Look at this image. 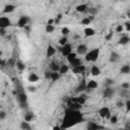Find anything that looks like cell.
<instances>
[{"label":"cell","instance_id":"obj_1","mask_svg":"<svg viewBox=\"0 0 130 130\" xmlns=\"http://www.w3.org/2000/svg\"><path fill=\"white\" fill-rule=\"evenodd\" d=\"M81 119H82V115L79 113L78 110L69 109L64 117L63 125H61L60 127L61 128H69V127L75 125L76 123H78Z\"/></svg>","mask_w":130,"mask_h":130},{"label":"cell","instance_id":"obj_2","mask_svg":"<svg viewBox=\"0 0 130 130\" xmlns=\"http://www.w3.org/2000/svg\"><path fill=\"white\" fill-rule=\"evenodd\" d=\"M100 56V49L99 48H94L90 51H88L85 54V61L87 62H95L98 60Z\"/></svg>","mask_w":130,"mask_h":130},{"label":"cell","instance_id":"obj_3","mask_svg":"<svg viewBox=\"0 0 130 130\" xmlns=\"http://www.w3.org/2000/svg\"><path fill=\"white\" fill-rule=\"evenodd\" d=\"M99 116L103 119H110V117L112 115H111V111L108 107H102L99 110Z\"/></svg>","mask_w":130,"mask_h":130},{"label":"cell","instance_id":"obj_4","mask_svg":"<svg viewBox=\"0 0 130 130\" xmlns=\"http://www.w3.org/2000/svg\"><path fill=\"white\" fill-rule=\"evenodd\" d=\"M58 50L61 52L62 56L66 57L67 55H69V54L72 52V45L68 43V44H66L65 46H61V48H59Z\"/></svg>","mask_w":130,"mask_h":130},{"label":"cell","instance_id":"obj_5","mask_svg":"<svg viewBox=\"0 0 130 130\" xmlns=\"http://www.w3.org/2000/svg\"><path fill=\"white\" fill-rule=\"evenodd\" d=\"M29 17L26 16V15H22L18 18V21H17V26L18 27H25L26 24L29 22Z\"/></svg>","mask_w":130,"mask_h":130},{"label":"cell","instance_id":"obj_6","mask_svg":"<svg viewBox=\"0 0 130 130\" xmlns=\"http://www.w3.org/2000/svg\"><path fill=\"white\" fill-rule=\"evenodd\" d=\"M10 25H11V21L8 17H6V16H1L0 17V27L7 28Z\"/></svg>","mask_w":130,"mask_h":130},{"label":"cell","instance_id":"obj_7","mask_svg":"<svg viewBox=\"0 0 130 130\" xmlns=\"http://www.w3.org/2000/svg\"><path fill=\"white\" fill-rule=\"evenodd\" d=\"M88 52L87 50V46L85 44H79L76 48V53L79 55H85Z\"/></svg>","mask_w":130,"mask_h":130},{"label":"cell","instance_id":"obj_8","mask_svg":"<svg viewBox=\"0 0 130 130\" xmlns=\"http://www.w3.org/2000/svg\"><path fill=\"white\" fill-rule=\"evenodd\" d=\"M98 86H99V83L95 80L90 79L86 82V89L85 90H92V89H95Z\"/></svg>","mask_w":130,"mask_h":130},{"label":"cell","instance_id":"obj_9","mask_svg":"<svg viewBox=\"0 0 130 130\" xmlns=\"http://www.w3.org/2000/svg\"><path fill=\"white\" fill-rule=\"evenodd\" d=\"M56 54V48L52 45H49L47 47V50H46V56L49 58V57H52Z\"/></svg>","mask_w":130,"mask_h":130},{"label":"cell","instance_id":"obj_10","mask_svg":"<svg viewBox=\"0 0 130 130\" xmlns=\"http://www.w3.org/2000/svg\"><path fill=\"white\" fill-rule=\"evenodd\" d=\"M86 100H87V95H86L84 92H80V93H79V95L76 98V101H77V103H79L81 106L85 104Z\"/></svg>","mask_w":130,"mask_h":130},{"label":"cell","instance_id":"obj_11","mask_svg":"<svg viewBox=\"0 0 130 130\" xmlns=\"http://www.w3.org/2000/svg\"><path fill=\"white\" fill-rule=\"evenodd\" d=\"M85 69H86L85 65L81 64V65H79V66H77V67L72 68V71H73V73H75V74H81V73H83V72L85 71Z\"/></svg>","mask_w":130,"mask_h":130},{"label":"cell","instance_id":"obj_12","mask_svg":"<svg viewBox=\"0 0 130 130\" xmlns=\"http://www.w3.org/2000/svg\"><path fill=\"white\" fill-rule=\"evenodd\" d=\"M119 59H120V56H119L118 53H116V52H112V53L110 54L109 61H110L111 63H116V62L119 61Z\"/></svg>","mask_w":130,"mask_h":130},{"label":"cell","instance_id":"obj_13","mask_svg":"<svg viewBox=\"0 0 130 130\" xmlns=\"http://www.w3.org/2000/svg\"><path fill=\"white\" fill-rule=\"evenodd\" d=\"M90 74L92 76H99L101 74V69L96 65H92L90 67Z\"/></svg>","mask_w":130,"mask_h":130},{"label":"cell","instance_id":"obj_14","mask_svg":"<svg viewBox=\"0 0 130 130\" xmlns=\"http://www.w3.org/2000/svg\"><path fill=\"white\" fill-rule=\"evenodd\" d=\"M15 8H16L15 5H13V4H7V5H5V7L3 9V12L4 13H10V12H13L15 10Z\"/></svg>","mask_w":130,"mask_h":130},{"label":"cell","instance_id":"obj_15","mask_svg":"<svg viewBox=\"0 0 130 130\" xmlns=\"http://www.w3.org/2000/svg\"><path fill=\"white\" fill-rule=\"evenodd\" d=\"M86 128H87V129H89V130H95V129H103L104 127H103V126H100V125H99V124H96V123L89 122V123L87 124Z\"/></svg>","mask_w":130,"mask_h":130},{"label":"cell","instance_id":"obj_16","mask_svg":"<svg viewBox=\"0 0 130 130\" xmlns=\"http://www.w3.org/2000/svg\"><path fill=\"white\" fill-rule=\"evenodd\" d=\"M94 34H95V30L92 28V27H85L84 28V36L85 37H92V36H94Z\"/></svg>","mask_w":130,"mask_h":130},{"label":"cell","instance_id":"obj_17","mask_svg":"<svg viewBox=\"0 0 130 130\" xmlns=\"http://www.w3.org/2000/svg\"><path fill=\"white\" fill-rule=\"evenodd\" d=\"M27 80L30 82V83H35L37 81H39V76L36 74V73H29L28 77H27Z\"/></svg>","mask_w":130,"mask_h":130},{"label":"cell","instance_id":"obj_18","mask_svg":"<svg viewBox=\"0 0 130 130\" xmlns=\"http://www.w3.org/2000/svg\"><path fill=\"white\" fill-rule=\"evenodd\" d=\"M113 94H114V89H113L111 86H107V88H106L105 91H104L105 98H111Z\"/></svg>","mask_w":130,"mask_h":130},{"label":"cell","instance_id":"obj_19","mask_svg":"<svg viewBox=\"0 0 130 130\" xmlns=\"http://www.w3.org/2000/svg\"><path fill=\"white\" fill-rule=\"evenodd\" d=\"M68 71H69V66H68V65H66V64H62V65H60V68H59V73H60L61 75L66 74Z\"/></svg>","mask_w":130,"mask_h":130},{"label":"cell","instance_id":"obj_20","mask_svg":"<svg viewBox=\"0 0 130 130\" xmlns=\"http://www.w3.org/2000/svg\"><path fill=\"white\" fill-rule=\"evenodd\" d=\"M130 42V38L128 36H122L120 39H119V44L120 45H127L128 43Z\"/></svg>","mask_w":130,"mask_h":130},{"label":"cell","instance_id":"obj_21","mask_svg":"<svg viewBox=\"0 0 130 130\" xmlns=\"http://www.w3.org/2000/svg\"><path fill=\"white\" fill-rule=\"evenodd\" d=\"M76 58H77V53H76V52H71L69 55L66 56V59H67V61H68L69 64H70L73 60H75Z\"/></svg>","mask_w":130,"mask_h":130},{"label":"cell","instance_id":"obj_22","mask_svg":"<svg viewBox=\"0 0 130 130\" xmlns=\"http://www.w3.org/2000/svg\"><path fill=\"white\" fill-rule=\"evenodd\" d=\"M61 74L59 73V71H51V80L52 81H57L60 78Z\"/></svg>","mask_w":130,"mask_h":130},{"label":"cell","instance_id":"obj_23","mask_svg":"<svg viewBox=\"0 0 130 130\" xmlns=\"http://www.w3.org/2000/svg\"><path fill=\"white\" fill-rule=\"evenodd\" d=\"M120 73H122V74H128V73H130V65H128V64L123 65L120 68Z\"/></svg>","mask_w":130,"mask_h":130},{"label":"cell","instance_id":"obj_24","mask_svg":"<svg viewBox=\"0 0 130 130\" xmlns=\"http://www.w3.org/2000/svg\"><path fill=\"white\" fill-rule=\"evenodd\" d=\"M75 10L77 12H85L87 10V4H79L76 6Z\"/></svg>","mask_w":130,"mask_h":130},{"label":"cell","instance_id":"obj_25","mask_svg":"<svg viewBox=\"0 0 130 130\" xmlns=\"http://www.w3.org/2000/svg\"><path fill=\"white\" fill-rule=\"evenodd\" d=\"M15 66H16V68L19 70V71H23L24 69H25V65H24V63L22 62V61H16L15 62Z\"/></svg>","mask_w":130,"mask_h":130},{"label":"cell","instance_id":"obj_26","mask_svg":"<svg viewBox=\"0 0 130 130\" xmlns=\"http://www.w3.org/2000/svg\"><path fill=\"white\" fill-rule=\"evenodd\" d=\"M58 43H59L60 46H65L66 44H68V38H67L66 36H62V37L59 39Z\"/></svg>","mask_w":130,"mask_h":130},{"label":"cell","instance_id":"obj_27","mask_svg":"<svg viewBox=\"0 0 130 130\" xmlns=\"http://www.w3.org/2000/svg\"><path fill=\"white\" fill-rule=\"evenodd\" d=\"M81 64H82V62H81V59H80V58H76L75 60H73V61L70 63V65H71L72 68L77 67V66H79V65H81Z\"/></svg>","mask_w":130,"mask_h":130},{"label":"cell","instance_id":"obj_28","mask_svg":"<svg viewBox=\"0 0 130 130\" xmlns=\"http://www.w3.org/2000/svg\"><path fill=\"white\" fill-rule=\"evenodd\" d=\"M20 128L21 129H23V130H29V129H31V126L28 124V122L27 121H23V122H21L20 123Z\"/></svg>","mask_w":130,"mask_h":130},{"label":"cell","instance_id":"obj_29","mask_svg":"<svg viewBox=\"0 0 130 130\" xmlns=\"http://www.w3.org/2000/svg\"><path fill=\"white\" fill-rule=\"evenodd\" d=\"M85 89H86V83H84V82H81V83L76 87V91H77V92H83Z\"/></svg>","mask_w":130,"mask_h":130},{"label":"cell","instance_id":"obj_30","mask_svg":"<svg viewBox=\"0 0 130 130\" xmlns=\"http://www.w3.org/2000/svg\"><path fill=\"white\" fill-rule=\"evenodd\" d=\"M45 29H46V32L52 34V32L55 30V26H54V24H46Z\"/></svg>","mask_w":130,"mask_h":130},{"label":"cell","instance_id":"obj_31","mask_svg":"<svg viewBox=\"0 0 130 130\" xmlns=\"http://www.w3.org/2000/svg\"><path fill=\"white\" fill-rule=\"evenodd\" d=\"M91 21H92V18H91V17H84V18L81 19V24H83V25H88V24H90Z\"/></svg>","mask_w":130,"mask_h":130},{"label":"cell","instance_id":"obj_32","mask_svg":"<svg viewBox=\"0 0 130 130\" xmlns=\"http://www.w3.org/2000/svg\"><path fill=\"white\" fill-rule=\"evenodd\" d=\"M32 119H34V114H32V113H26V114L24 115V120H25V121L30 122Z\"/></svg>","mask_w":130,"mask_h":130},{"label":"cell","instance_id":"obj_33","mask_svg":"<svg viewBox=\"0 0 130 130\" xmlns=\"http://www.w3.org/2000/svg\"><path fill=\"white\" fill-rule=\"evenodd\" d=\"M61 34H62V36H68L69 34H70V29L68 28V27H66V26H64V27H62V29H61Z\"/></svg>","mask_w":130,"mask_h":130},{"label":"cell","instance_id":"obj_34","mask_svg":"<svg viewBox=\"0 0 130 130\" xmlns=\"http://www.w3.org/2000/svg\"><path fill=\"white\" fill-rule=\"evenodd\" d=\"M51 68H52V71H59V68H60V65L58 63H51Z\"/></svg>","mask_w":130,"mask_h":130},{"label":"cell","instance_id":"obj_35","mask_svg":"<svg viewBox=\"0 0 130 130\" xmlns=\"http://www.w3.org/2000/svg\"><path fill=\"white\" fill-rule=\"evenodd\" d=\"M110 122L112 123V124H116V123H118V117L116 116V115H112L111 117H110Z\"/></svg>","mask_w":130,"mask_h":130},{"label":"cell","instance_id":"obj_36","mask_svg":"<svg viewBox=\"0 0 130 130\" xmlns=\"http://www.w3.org/2000/svg\"><path fill=\"white\" fill-rule=\"evenodd\" d=\"M123 30H124V25L123 24H118L116 26V31L117 32H122Z\"/></svg>","mask_w":130,"mask_h":130},{"label":"cell","instance_id":"obj_37","mask_svg":"<svg viewBox=\"0 0 130 130\" xmlns=\"http://www.w3.org/2000/svg\"><path fill=\"white\" fill-rule=\"evenodd\" d=\"M116 107H117L118 109H121V108L125 107V103H124V102H122V101H118V102L116 103Z\"/></svg>","mask_w":130,"mask_h":130},{"label":"cell","instance_id":"obj_38","mask_svg":"<svg viewBox=\"0 0 130 130\" xmlns=\"http://www.w3.org/2000/svg\"><path fill=\"white\" fill-rule=\"evenodd\" d=\"M113 83H114V80H113V79H111V78H108V79H106V82H105L106 86H111Z\"/></svg>","mask_w":130,"mask_h":130},{"label":"cell","instance_id":"obj_39","mask_svg":"<svg viewBox=\"0 0 130 130\" xmlns=\"http://www.w3.org/2000/svg\"><path fill=\"white\" fill-rule=\"evenodd\" d=\"M125 108H126L127 112H130V100H127L125 102Z\"/></svg>","mask_w":130,"mask_h":130},{"label":"cell","instance_id":"obj_40","mask_svg":"<svg viewBox=\"0 0 130 130\" xmlns=\"http://www.w3.org/2000/svg\"><path fill=\"white\" fill-rule=\"evenodd\" d=\"M121 86H122V88H124V89H129V88H130V84H129L128 82H123V83L121 84Z\"/></svg>","mask_w":130,"mask_h":130},{"label":"cell","instance_id":"obj_41","mask_svg":"<svg viewBox=\"0 0 130 130\" xmlns=\"http://www.w3.org/2000/svg\"><path fill=\"white\" fill-rule=\"evenodd\" d=\"M113 35H114V32L111 30V31H110V32H109V34L106 36V41H110V40L113 38Z\"/></svg>","mask_w":130,"mask_h":130},{"label":"cell","instance_id":"obj_42","mask_svg":"<svg viewBox=\"0 0 130 130\" xmlns=\"http://www.w3.org/2000/svg\"><path fill=\"white\" fill-rule=\"evenodd\" d=\"M128 93H129V90H128V89H124V88H123V89H122V92H121V95L126 98V96H128Z\"/></svg>","mask_w":130,"mask_h":130},{"label":"cell","instance_id":"obj_43","mask_svg":"<svg viewBox=\"0 0 130 130\" xmlns=\"http://www.w3.org/2000/svg\"><path fill=\"white\" fill-rule=\"evenodd\" d=\"M124 26H125V29L127 31H130V21H126L124 23Z\"/></svg>","mask_w":130,"mask_h":130},{"label":"cell","instance_id":"obj_44","mask_svg":"<svg viewBox=\"0 0 130 130\" xmlns=\"http://www.w3.org/2000/svg\"><path fill=\"white\" fill-rule=\"evenodd\" d=\"M0 36H1V37L6 36V28H2V27H0Z\"/></svg>","mask_w":130,"mask_h":130},{"label":"cell","instance_id":"obj_45","mask_svg":"<svg viewBox=\"0 0 130 130\" xmlns=\"http://www.w3.org/2000/svg\"><path fill=\"white\" fill-rule=\"evenodd\" d=\"M19 100H20L21 102H25V101H26V95H25V94H23V93L19 94Z\"/></svg>","mask_w":130,"mask_h":130},{"label":"cell","instance_id":"obj_46","mask_svg":"<svg viewBox=\"0 0 130 130\" xmlns=\"http://www.w3.org/2000/svg\"><path fill=\"white\" fill-rule=\"evenodd\" d=\"M45 78H46V79H50V80H51V72L46 71V72H45Z\"/></svg>","mask_w":130,"mask_h":130},{"label":"cell","instance_id":"obj_47","mask_svg":"<svg viewBox=\"0 0 130 130\" xmlns=\"http://www.w3.org/2000/svg\"><path fill=\"white\" fill-rule=\"evenodd\" d=\"M5 117H6V113H5L4 111H1V112H0V120L5 119Z\"/></svg>","mask_w":130,"mask_h":130},{"label":"cell","instance_id":"obj_48","mask_svg":"<svg viewBox=\"0 0 130 130\" xmlns=\"http://www.w3.org/2000/svg\"><path fill=\"white\" fill-rule=\"evenodd\" d=\"M36 89H37V88H36V86H28V87H27V90H28V91H30V92H35V91H36Z\"/></svg>","mask_w":130,"mask_h":130},{"label":"cell","instance_id":"obj_49","mask_svg":"<svg viewBox=\"0 0 130 130\" xmlns=\"http://www.w3.org/2000/svg\"><path fill=\"white\" fill-rule=\"evenodd\" d=\"M54 23H55V19L54 18H50L47 21V24H54Z\"/></svg>","mask_w":130,"mask_h":130},{"label":"cell","instance_id":"obj_50","mask_svg":"<svg viewBox=\"0 0 130 130\" xmlns=\"http://www.w3.org/2000/svg\"><path fill=\"white\" fill-rule=\"evenodd\" d=\"M79 39V36L78 35H75L74 37H73V40H78Z\"/></svg>","mask_w":130,"mask_h":130},{"label":"cell","instance_id":"obj_51","mask_svg":"<svg viewBox=\"0 0 130 130\" xmlns=\"http://www.w3.org/2000/svg\"><path fill=\"white\" fill-rule=\"evenodd\" d=\"M56 18H58V19H61V18H62V14H58Z\"/></svg>","mask_w":130,"mask_h":130},{"label":"cell","instance_id":"obj_52","mask_svg":"<svg viewBox=\"0 0 130 130\" xmlns=\"http://www.w3.org/2000/svg\"><path fill=\"white\" fill-rule=\"evenodd\" d=\"M127 15H128V17H129V18H130V11H129V12H128V14H127Z\"/></svg>","mask_w":130,"mask_h":130},{"label":"cell","instance_id":"obj_53","mask_svg":"<svg viewBox=\"0 0 130 130\" xmlns=\"http://www.w3.org/2000/svg\"><path fill=\"white\" fill-rule=\"evenodd\" d=\"M120 1H127V0H120Z\"/></svg>","mask_w":130,"mask_h":130},{"label":"cell","instance_id":"obj_54","mask_svg":"<svg viewBox=\"0 0 130 130\" xmlns=\"http://www.w3.org/2000/svg\"><path fill=\"white\" fill-rule=\"evenodd\" d=\"M9 1H14V0H9Z\"/></svg>","mask_w":130,"mask_h":130},{"label":"cell","instance_id":"obj_55","mask_svg":"<svg viewBox=\"0 0 130 130\" xmlns=\"http://www.w3.org/2000/svg\"><path fill=\"white\" fill-rule=\"evenodd\" d=\"M129 128H130V126H129Z\"/></svg>","mask_w":130,"mask_h":130},{"label":"cell","instance_id":"obj_56","mask_svg":"<svg viewBox=\"0 0 130 130\" xmlns=\"http://www.w3.org/2000/svg\"><path fill=\"white\" fill-rule=\"evenodd\" d=\"M129 32H130V31H129Z\"/></svg>","mask_w":130,"mask_h":130}]
</instances>
